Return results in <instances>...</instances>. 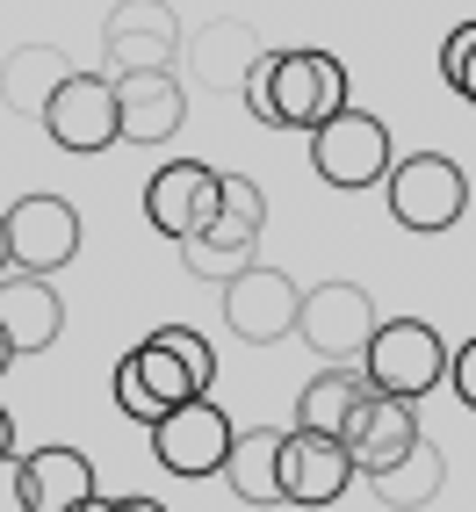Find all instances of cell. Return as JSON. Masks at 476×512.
<instances>
[{
	"label": "cell",
	"mask_w": 476,
	"mask_h": 512,
	"mask_svg": "<svg viewBox=\"0 0 476 512\" xmlns=\"http://www.w3.org/2000/svg\"><path fill=\"white\" fill-rule=\"evenodd\" d=\"M368 491H376V505H390V512H426L440 491H448V455H440L433 440H419L404 462L368 476Z\"/></svg>",
	"instance_id": "22"
},
{
	"label": "cell",
	"mask_w": 476,
	"mask_h": 512,
	"mask_svg": "<svg viewBox=\"0 0 476 512\" xmlns=\"http://www.w3.org/2000/svg\"><path fill=\"white\" fill-rule=\"evenodd\" d=\"M94 512H166V505L159 498H101Z\"/></svg>",
	"instance_id": "28"
},
{
	"label": "cell",
	"mask_w": 476,
	"mask_h": 512,
	"mask_svg": "<svg viewBox=\"0 0 476 512\" xmlns=\"http://www.w3.org/2000/svg\"><path fill=\"white\" fill-rule=\"evenodd\" d=\"M361 397H368L361 361H325L311 383H303V397H296V426H303V433H332V440H339Z\"/></svg>",
	"instance_id": "21"
},
{
	"label": "cell",
	"mask_w": 476,
	"mask_h": 512,
	"mask_svg": "<svg viewBox=\"0 0 476 512\" xmlns=\"http://www.w3.org/2000/svg\"><path fill=\"white\" fill-rule=\"evenodd\" d=\"M181 51H188V37H181V15L166 0H116L109 8V29H101V73L109 80L174 65Z\"/></svg>",
	"instance_id": "9"
},
{
	"label": "cell",
	"mask_w": 476,
	"mask_h": 512,
	"mask_svg": "<svg viewBox=\"0 0 476 512\" xmlns=\"http://www.w3.org/2000/svg\"><path fill=\"white\" fill-rule=\"evenodd\" d=\"M0 275H15V253H8V210H0Z\"/></svg>",
	"instance_id": "30"
},
{
	"label": "cell",
	"mask_w": 476,
	"mask_h": 512,
	"mask_svg": "<svg viewBox=\"0 0 476 512\" xmlns=\"http://www.w3.org/2000/svg\"><path fill=\"white\" fill-rule=\"evenodd\" d=\"M8 253L22 275H58L80 260V210L65 195L29 188L22 202H8Z\"/></svg>",
	"instance_id": "13"
},
{
	"label": "cell",
	"mask_w": 476,
	"mask_h": 512,
	"mask_svg": "<svg viewBox=\"0 0 476 512\" xmlns=\"http://www.w3.org/2000/svg\"><path fill=\"white\" fill-rule=\"evenodd\" d=\"M339 440H347V455H354V469H361V476H376V469L404 462L426 433H419V412H412L404 397L368 390V397L354 404V419H347V433H339Z\"/></svg>",
	"instance_id": "15"
},
{
	"label": "cell",
	"mask_w": 476,
	"mask_h": 512,
	"mask_svg": "<svg viewBox=\"0 0 476 512\" xmlns=\"http://www.w3.org/2000/svg\"><path fill=\"white\" fill-rule=\"evenodd\" d=\"M8 368H15V339H8V332H0V375H8Z\"/></svg>",
	"instance_id": "31"
},
{
	"label": "cell",
	"mask_w": 476,
	"mask_h": 512,
	"mask_svg": "<svg viewBox=\"0 0 476 512\" xmlns=\"http://www.w3.org/2000/svg\"><path fill=\"white\" fill-rule=\"evenodd\" d=\"M152 339H159V347H166V354H181V361H188V375H195V383H202V390H210V383H217V347H210V339H202L195 325H159Z\"/></svg>",
	"instance_id": "25"
},
{
	"label": "cell",
	"mask_w": 476,
	"mask_h": 512,
	"mask_svg": "<svg viewBox=\"0 0 476 512\" xmlns=\"http://www.w3.org/2000/svg\"><path fill=\"white\" fill-rule=\"evenodd\" d=\"M0 332L15 339V354H44L65 332V303L51 289V275H0Z\"/></svg>",
	"instance_id": "18"
},
{
	"label": "cell",
	"mask_w": 476,
	"mask_h": 512,
	"mask_svg": "<svg viewBox=\"0 0 476 512\" xmlns=\"http://www.w3.org/2000/svg\"><path fill=\"white\" fill-rule=\"evenodd\" d=\"M238 101L253 109V123H267V130H303V138H311L318 123H332L339 109H347V65H339L332 51H318V44L267 51L253 73H246Z\"/></svg>",
	"instance_id": "1"
},
{
	"label": "cell",
	"mask_w": 476,
	"mask_h": 512,
	"mask_svg": "<svg viewBox=\"0 0 476 512\" xmlns=\"http://www.w3.org/2000/svg\"><path fill=\"white\" fill-rule=\"evenodd\" d=\"M231 440H238V426L224 419V404L217 397H188L181 412H166L152 426V462L166 476H181V484H202V476H224Z\"/></svg>",
	"instance_id": "6"
},
{
	"label": "cell",
	"mask_w": 476,
	"mask_h": 512,
	"mask_svg": "<svg viewBox=\"0 0 476 512\" xmlns=\"http://www.w3.org/2000/svg\"><path fill=\"white\" fill-rule=\"evenodd\" d=\"M448 361H455V347L426 318H383L376 339H368V354H361V375H368V390L419 404L448 383Z\"/></svg>",
	"instance_id": "2"
},
{
	"label": "cell",
	"mask_w": 476,
	"mask_h": 512,
	"mask_svg": "<svg viewBox=\"0 0 476 512\" xmlns=\"http://www.w3.org/2000/svg\"><path fill=\"white\" fill-rule=\"evenodd\" d=\"M440 80H448L469 109H476V22H455L448 44H440Z\"/></svg>",
	"instance_id": "24"
},
{
	"label": "cell",
	"mask_w": 476,
	"mask_h": 512,
	"mask_svg": "<svg viewBox=\"0 0 476 512\" xmlns=\"http://www.w3.org/2000/svg\"><path fill=\"white\" fill-rule=\"evenodd\" d=\"M37 123H44V138H51L58 152H80V159L116 152V145H123V101H116V80L94 73V65H80V73L51 94V109H44Z\"/></svg>",
	"instance_id": "5"
},
{
	"label": "cell",
	"mask_w": 476,
	"mask_h": 512,
	"mask_svg": "<svg viewBox=\"0 0 476 512\" xmlns=\"http://www.w3.org/2000/svg\"><path fill=\"white\" fill-rule=\"evenodd\" d=\"M282 448H289L282 426H246V433H238L231 440V462H224L231 498H246V505H289V491H282Z\"/></svg>",
	"instance_id": "19"
},
{
	"label": "cell",
	"mask_w": 476,
	"mask_h": 512,
	"mask_svg": "<svg viewBox=\"0 0 476 512\" xmlns=\"http://www.w3.org/2000/svg\"><path fill=\"white\" fill-rule=\"evenodd\" d=\"M116 101H123V145H166L188 123V87L174 80V65L123 73L116 80Z\"/></svg>",
	"instance_id": "16"
},
{
	"label": "cell",
	"mask_w": 476,
	"mask_h": 512,
	"mask_svg": "<svg viewBox=\"0 0 476 512\" xmlns=\"http://www.w3.org/2000/svg\"><path fill=\"white\" fill-rule=\"evenodd\" d=\"M217 202H224V174H217V166L166 159V166H152V181H145V224L159 238H174V246H188V238L210 231Z\"/></svg>",
	"instance_id": "11"
},
{
	"label": "cell",
	"mask_w": 476,
	"mask_h": 512,
	"mask_svg": "<svg viewBox=\"0 0 476 512\" xmlns=\"http://www.w3.org/2000/svg\"><path fill=\"white\" fill-rule=\"evenodd\" d=\"M188 58H195V73L210 80V87H246V73L267 58V44H260L238 15H224V22H210V29L188 44Z\"/></svg>",
	"instance_id": "23"
},
{
	"label": "cell",
	"mask_w": 476,
	"mask_h": 512,
	"mask_svg": "<svg viewBox=\"0 0 476 512\" xmlns=\"http://www.w3.org/2000/svg\"><path fill=\"white\" fill-rule=\"evenodd\" d=\"M448 390L476 412V339H462V347H455V361H448Z\"/></svg>",
	"instance_id": "26"
},
{
	"label": "cell",
	"mask_w": 476,
	"mask_h": 512,
	"mask_svg": "<svg viewBox=\"0 0 476 512\" xmlns=\"http://www.w3.org/2000/svg\"><path fill=\"white\" fill-rule=\"evenodd\" d=\"M22 491H29V512H94L101 505V484H94V462L80 448H22Z\"/></svg>",
	"instance_id": "17"
},
{
	"label": "cell",
	"mask_w": 476,
	"mask_h": 512,
	"mask_svg": "<svg viewBox=\"0 0 476 512\" xmlns=\"http://www.w3.org/2000/svg\"><path fill=\"white\" fill-rule=\"evenodd\" d=\"M354 476H361V469H354V455H347V440L289 426V448H282V491H289V505L325 512V505L347 498Z\"/></svg>",
	"instance_id": "14"
},
{
	"label": "cell",
	"mask_w": 476,
	"mask_h": 512,
	"mask_svg": "<svg viewBox=\"0 0 476 512\" xmlns=\"http://www.w3.org/2000/svg\"><path fill=\"white\" fill-rule=\"evenodd\" d=\"M188 397H210L188 375V361L181 354H166L159 339H138L123 361H116V412L123 419H138V426H159L166 412H181Z\"/></svg>",
	"instance_id": "12"
},
{
	"label": "cell",
	"mask_w": 476,
	"mask_h": 512,
	"mask_svg": "<svg viewBox=\"0 0 476 512\" xmlns=\"http://www.w3.org/2000/svg\"><path fill=\"white\" fill-rule=\"evenodd\" d=\"M303 318V289L267 260H246L238 275H224V325L246 339V347H275L289 339Z\"/></svg>",
	"instance_id": "10"
},
{
	"label": "cell",
	"mask_w": 476,
	"mask_h": 512,
	"mask_svg": "<svg viewBox=\"0 0 476 512\" xmlns=\"http://www.w3.org/2000/svg\"><path fill=\"white\" fill-rule=\"evenodd\" d=\"M0 512H29V491H22V455L0 462Z\"/></svg>",
	"instance_id": "27"
},
{
	"label": "cell",
	"mask_w": 476,
	"mask_h": 512,
	"mask_svg": "<svg viewBox=\"0 0 476 512\" xmlns=\"http://www.w3.org/2000/svg\"><path fill=\"white\" fill-rule=\"evenodd\" d=\"M8 455H22V448H15V419L0 412V462H8Z\"/></svg>",
	"instance_id": "29"
},
{
	"label": "cell",
	"mask_w": 476,
	"mask_h": 512,
	"mask_svg": "<svg viewBox=\"0 0 476 512\" xmlns=\"http://www.w3.org/2000/svg\"><path fill=\"white\" fill-rule=\"evenodd\" d=\"M260 231H267V195H260V181H246V174H224V202H217L210 231L181 246L188 275H202V282H210V275H217V282H224V275H238V267L253 260Z\"/></svg>",
	"instance_id": "7"
},
{
	"label": "cell",
	"mask_w": 476,
	"mask_h": 512,
	"mask_svg": "<svg viewBox=\"0 0 476 512\" xmlns=\"http://www.w3.org/2000/svg\"><path fill=\"white\" fill-rule=\"evenodd\" d=\"M73 73H80V65L65 58L58 44H22V51H8V65H0V94H8L15 116H44L51 94L73 80Z\"/></svg>",
	"instance_id": "20"
},
{
	"label": "cell",
	"mask_w": 476,
	"mask_h": 512,
	"mask_svg": "<svg viewBox=\"0 0 476 512\" xmlns=\"http://www.w3.org/2000/svg\"><path fill=\"white\" fill-rule=\"evenodd\" d=\"M383 202H390V217L404 231H455L462 210H469V174L448 152H412V159L390 166Z\"/></svg>",
	"instance_id": "4"
},
{
	"label": "cell",
	"mask_w": 476,
	"mask_h": 512,
	"mask_svg": "<svg viewBox=\"0 0 476 512\" xmlns=\"http://www.w3.org/2000/svg\"><path fill=\"white\" fill-rule=\"evenodd\" d=\"M376 325H383V311H376V296H368L361 282H318V289H303L296 339L318 361H361L368 339H376Z\"/></svg>",
	"instance_id": "8"
},
{
	"label": "cell",
	"mask_w": 476,
	"mask_h": 512,
	"mask_svg": "<svg viewBox=\"0 0 476 512\" xmlns=\"http://www.w3.org/2000/svg\"><path fill=\"white\" fill-rule=\"evenodd\" d=\"M311 166H318V181L325 188H383L390 181V166H397V138H390V123L383 116H368V109H339L332 123L311 130Z\"/></svg>",
	"instance_id": "3"
}]
</instances>
